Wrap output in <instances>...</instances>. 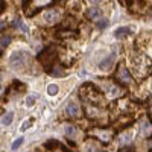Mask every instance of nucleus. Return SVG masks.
Returning a JSON list of instances; mask_svg holds the SVG:
<instances>
[{
	"label": "nucleus",
	"instance_id": "3",
	"mask_svg": "<svg viewBox=\"0 0 152 152\" xmlns=\"http://www.w3.org/2000/svg\"><path fill=\"white\" fill-rule=\"evenodd\" d=\"M117 78H119L122 82H125V84H129V82L132 81V78H131L129 72L126 70L123 66H120V67H119V70H117Z\"/></svg>",
	"mask_w": 152,
	"mask_h": 152
},
{
	"label": "nucleus",
	"instance_id": "6",
	"mask_svg": "<svg viewBox=\"0 0 152 152\" xmlns=\"http://www.w3.org/2000/svg\"><path fill=\"white\" fill-rule=\"evenodd\" d=\"M104 88L107 90V93H108V96H111V97H116V96H119L120 94V90L116 87V85H113V84H108L107 81H104Z\"/></svg>",
	"mask_w": 152,
	"mask_h": 152
},
{
	"label": "nucleus",
	"instance_id": "18",
	"mask_svg": "<svg viewBox=\"0 0 152 152\" xmlns=\"http://www.w3.org/2000/svg\"><path fill=\"white\" fill-rule=\"evenodd\" d=\"M108 23H110V21H108L107 18L99 20V21H97V29H105V28L108 26Z\"/></svg>",
	"mask_w": 152,
	"mask_h": 152
},
{
	"label": "nucleus",
	"instance_id": "17",
	"mask_svg": "<svg viewBox=\"0 0 152 152\" xmlns=\"http://www.w3.org/2000/svg\"><path fill=\"white\" fill-rule=\"evenodd\" d=\"M23 142H24L23 137H20V138H17V140H14V142H12V145H11V149H12V151H17V149L23 145Z\"/></svg>",
	"mask_w": 152,
	"mask_h": 152
},
{
	"label": "nucleus",
	"instance_id": "2",
	"mask_svg": "<svg viewBox=\"0 0 152 152\" xmlns=\"http://www.w3.org/2000/svg\"><path fill=\"white\" fill-rule=\"evenodd\" d=\"M43 18L47 24H56L61 20V12L58 9H49L47 12H44Z\"/></svg>",
	"mask_w": 152,
	"mask_h": 152
},
{
	"label": "nucleus",
	"instance_id": "16",
	"mask_svg": "<svg viewBox=\"0 0 152 152\" xmlns=\"http://www.w3.org/2000/svg\"><path fill=\"white\" fill-rule=\"evenodd\" d=\"M37 102V97L34 94H29L26 96V99H24V104H26V107H34V104Z\"/></svg>",
	"mask_w": 152,
	"mask_h": 152
},
{
	"label": "nucleus",
	"instance_id": "20",
	"mask_svg": "<svg viewBox=\"0 0 152 152\" xmlns=\"http://www.w3.org/2000/svg\"><path fill=\"white\" fill-rule=\"evenodd\" d=\"M31 125H32V122H31V120H28V122H24V123H23V125L20 126V131H26V129L29 128Z\"/></svg>",
	"mask_w": 152,
	"mask_h": 152
},
{
	"label": "nucleus",
	"instance_id": "10",
	"mask_svg": "<svg viewBox=\"0 0 152 152\" xmlns=\"http://www.w3.org/2000/svg\"><path fill=\"white\" fill-rule=\"evenodd\" d=\"M84 151L85 152H99L100 149H99L97 142H87L85 146H84Z\"/></svg>",
	"mask_w": 152,
	"mask_h": 152
},
{
	"label": "nucleus",
	"instance_id": "14",
	"mask_svg": "<svg viewBox=\"0 0 152 152\" xmlns=\"http://www.w3.org/2000/svg\"><path fill=\"white\" fill-rule=\"evenodd\" d=\"M12 41V37L11 35H8V34H3V37H2V40H0V46H2L3 49L9 44Z\"/></svg>",
	"mask_w": 152,
	"mask_h": 152
},
{
	"label": "nucleus",
	"instance_id": "1",
	"mask_svg": "<svg viewBox=\"0 0 152 152\" xmlns=\"http://www.w3.org/2000/svg\"><path fill=\"white\" fill-rule=\"evenodd\" d=\"M31 62V53L26 50H15L9 56V66L15 72H24Z\"/></svg>",
	"mask_w": 152,
	"mask_h": 152
},
{
	"label": "nucleus",
	"instance_id": "5",
	"mask_svg": "<svg viewBox=\"0 0 152 152\" xmlns=\"http://www.w3.org/2000/svg\"><path fill=\"white\" fill-rule=\"evenodd\" d=\"M66 113L69 114L70 117H78L79 114H81V110L78 107V104H75V102H69L67 107H66Z\"/></svg>",
	"mask_w": 152,
	"mask_h": 152
},
{
	"label": "nucleus",
	"instance_id": "8",
	"mask_svg": "<svg viewBox=\"0 0 152 152\" xmlns=\"http://www.w3.org/2000/svg\"><path fill=\"white\" fill-rule=\"evenodd\" d=\"M64 134L70 138V140H73V138L78 137V129H76L73 125H64Z\"/></svg>",
	"mask_w": 152,
	"mask_h": 152
},
{
	"label": "nucleus",
	"instance_id": "11",
	"mask_svg": "<svg viewBox=\"0 0 152 152\" xmlns=\"http://www.w3.org/2000/svg\"><path fill=\"white\" fill-rule=\"evenodd\" d=\"M100 15V9L99 8H88L85 12V17L87 18H97Z\"/></svg>",
	"mask_w": 152,
	"mask_h": 152
},
{
	"label": "nucleus",
	"instance_id": "19",
	"mask_svg": "<svg viewBox=\"0 0 152 152\" xmlns=\"http://www.w3.org/2000/svg\"><path fill=\"white\" fill-rule=\"evenodd\" d=\"M53 146H58V142H56V140H49V142H46V148H47V149H53Z\"/></svg>",
	"mask_w": 152,
	"mask_h": 152
},
{
	"label": "nucleus",
	"instance_id": "4",
	"mask_svg": "<svg viewBox=\"0 0 152 152\" xmlns=\"http://www.w3.org/2000/svg\"><path fill=\"white\" fill-rule=\"evenodd\" d=\"M113 64H114V53L105 56L102 61H99V69L100 70H110Z\"/></svg>",
	"mask_w": 152,
	"mask_h": 152
},
{
	"label": "nucleus",
	"instance_id": "12",
	"mask_svg": "<svg viewBox=\"0 0 152 152\" xmlns=\"http://www.w3.org/2000/svg\"><path fill=\"white\" fill-rule=\"evenodd\" d=\"M12 120H14V113L9 111L6 114H3V117H2V125L3 126H9L12 123Z\"/></svg>",
	"mask_w": 152,
	"mask_h": 152
},
{
	"label": "nucleus",
	"instance_id": "13",
	"mask_svg": "<svg viewBox=\"0 0 152 152\" xmlns=\"http://www.w3.org/2000/svg\"><path fill=\"white\" fill-rule=\"evenodd\" d=\"M49 73H50V76H53V78H61V76H66L64 69H61V67H53Z\"/></svg>",
	"mask_w": 152,
	"mask_h": 152
},
{
	"label": "nucleus",
	"instance_id": "9",
	"mask_svg": "<svg viewBox=\"0 0 152 152\" xmlns=\"http://www.w3.org/2000/svg\"><path fill=\"white\" fill-rule=\"evenodd\" d=\"M140 128H142V134H143V135L149 137V135L152 134V126H151V123H149L148 120H143V122H142Z\"/></svg>",
	"mask_w": 152,
	"mask_h": 152
},
{
	"label": "nucleus",
	"instance_id": "15",
	"mask_svg": "<svg viewBox=\"0 0 152 152\" xmlns=\"http://www.w3.org/2000/svg\"><path fill=\"white\" fill-rule=\"evenodd\" d=\"M58 85L56 84H50V85H47V94L49 96H55L56 93H58Z\"/></svg>",
	"mask_w": 152,
	"mask_h": 152
},
{
	"label": "nucleus",
	"instance_id": "7",
	"mask_svg": "<svg viewBox=\"0 0 152 152\" xmlns=\"http://www.w3.org/2000/svg\"><path fill=\"white\" fill-rule=\"evenodd\" d=\"M131 32H132L131 28H117L116 31H114V37H116L117 40H120V38H126Z\"/></svg>",
	"mask_w": 152,
	"mask_h": 152
},
{
	"label": "nucleus",
	"instance_id": "21",
	"mask_svg": "<svg viewBox=\"0 0 152 152\" xmlns=\"http://www.w3.org/2000/svg\"><path fill=\"white\" fill-rule=\"evenodd\" d=\"M88 2H91V3H100L102 0H88Z\"/></svg>",
	"mask_w": 152,
	"mask_h": 152
}]
</instances>
